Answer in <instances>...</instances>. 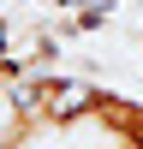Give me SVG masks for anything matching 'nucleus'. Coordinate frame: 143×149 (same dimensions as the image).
Instances as JSON below:
<instances>
[{
    "instance_id": "nucleus-1",
    "label": "nucleus",
    "mask_w": 143,
    "mask_h": 149,
    "mask_svg": "<svg viewBox=\"0 0 143 149\" xmlns=\"http://www.w3.org/2000/svg\"><path fill=\"white\" fill-rule=\"evenodd\" d=\"M83 125L101 131L107 143H131V125H137V95H119V90H107V84H90Z\"/></svg>"
},
{
    "instance_id": "nucleus-4",
    "label": "nucleus",
    "mask_w": 143,
    "mask_h": 149,
    "mask_svg": "<svg viewBox=\"0 0 143 149\" xmlns=\"http://www.w3.org/2000/svg\"><path fill=\"white\" fill-rule=\"evenodd\" d=\"M107 149H131V143H107Z\"/></svg>"
},
{
    "instance_id": "nucleus-3",
    "label": "nucleus",
    "mask_w": 143,
    "mask_h": 149,
    "mask_svg": "<svg viewBox=\"0 0 143 149\" xmlns=\"http://www.w3.org/2000/svg\"><path fill=\"white\" fill-rule=\"evenodd\" d=\"M48 6H78V0H48Z\"/></svg>"
},
{
    "instance_id": "nucleus-5",
    "label": "nucleus",
    "mask_w": 143,
    "mask_h": 149,
    "mask_svg": "<svg viewBox=\"0 0 143 149\" xmlns=\"http://www.w3.org/2000/svg\"><path fill=\"white\" fill-rule=\"evenodd\" d=\"M137 54H143V42H137Z\"/></svg>"
},
{
    "instance_id": "nucleus-2",
    "label": "nucleus",
    "mask_w": 143,
    "mask_h": 149,
    "mask_svg": "<svg viewBox=\"0 0 143 149\" xmlns=\"http://www.w3.org/2000/svg\"><path fill=\"white\" fill-rule=\"evenodd\" d=\"M131 149H143V102H137V125H131Z\"/></svg>"
}]
</instances>
